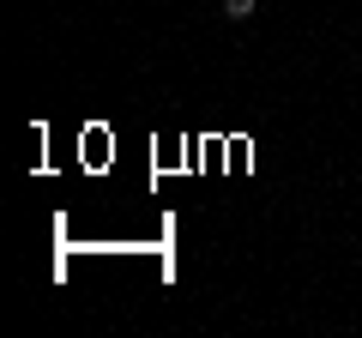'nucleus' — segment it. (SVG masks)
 I'll return each mask as SVG.
<instances>
[{"label": "nucleus", "instance_id": "obj_1", "mask_svg": "<svg viewBox=\"0 0 362 338\" xmlns=\"http://www.w3.org/2000/svg\"><path fill=\"white\" fill-rule=\"evenodd\" d=\"M254 6H259V0H223V13H230V18H254Z\"/></svg>", "mask_w": 362, "mask_h": 338}]
</instances>
